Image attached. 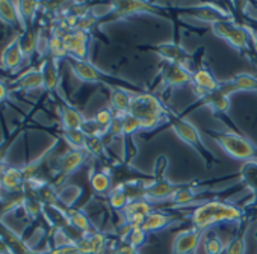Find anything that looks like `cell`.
Instances as JSON below:
<instances>
[{
    "label": "cell",
    "mask_w": 257,
    "mask_h": 254,
    "mask_svg": "<svg viewBox=\"0 0 257 254\" xmlns=\"http://www.w3.org/2000/svg\"><path fill=\"white\" fill-rule=\"evenodd\" d=\"M246 218L248 213L240 206L221 200H206L198 203V206L191 213L192 227L200 230H206L215 224L222 222H234L240 225L246 222Z\"/></svg>",
    "instance_id": "1"
},
{
    "label": "cell",
    "mask_w": 257,
    "mask_h": 254,
    "mask_svg": "<svg viewBox=\"0 0 257 254\" xmlns=\"http://www.w3.org/2000/svg\"><path fill=\"white\" fill-rule=\"evenodd\" d=\"M167 112L168 106L158 95L147 91L134 94L131 110H128V113H132L141 121L143 132L155 131L167 122Z\"/></svg>",
    "instance_id": "2"
},
{
    "label": "cell",
    "mask_w": 257,
    "mask_h": 254,
    "mask_svg": "<svg viewBox=\"0 0 257 254\" xmlns=\"http://www.w3.org/2000/svg\"><path fill=\"white\" fill-rule=\"evenodd\" d=\"M167 122L171 125V129L174 131V134L177 135L179 140H182L185 144H188L191 149L195 150V153L204 161L207 168H212L213 165L219 164V159L207 149V146L204 144V141L200 135V131L189 119H186L183 115H179L171 107H168Z\"/></svg>",
    "instance_id": "3"
},
{
    "label": "cell",
    "mask_w": 257,
    "mask_h": 254,
    "mask_svg": "<svg viewBox=\"0 0 257 254\" xmlns=\"http://www.w3.org/2000/svg\"><path fill=\"white\" fill-rule=\"evenodd\" d=\"M210 31L215 34V37L224 40L228 46H231L242 56H246L251 61L254 56L257 58L254 46H252L251 35H249V32L243 23H239L234 19L224 20V22H218V23L210 25Z\"/></svg>",
    "instance_id": "4"
},
{
    "label": "cell",
    "mask_w": 257,
    "mask_h": 254,
    "mask_svg": "<svg viewBox=\"0 0 257 254\" xmlns=\"http://www.w3.org/2000/svg\"><path fill=\"white\" fill-rule=\"evenodd\" d=\"M67 62L71 68V73L74 77H77L80 82H89V83H101L106 85L107 88H125L128 91H137V92H143V88L127 82L121 77H115L112 74H107L101 70H98L94 64H91L88 59L86 61H79L74 58H67Z\"/></svg>",
    "instance_id": "5"
},
{
    "label": "cell",
    "mask_w": 257,
    "mask_h": 254,
    "mask_svg": "<svg viewBox=\"0 0 257 254\" xmlns=\"http://www.w3.org/2000/svg\"><path fill=\"white\" fill-rule=\"evenodd\" d=\"M207 135L233 159L240 162H257V147L242 134L207 131Z\"/></svg>",
    "instance_id": "6"
},
{
    "label": "cell",
    "mask_w": 257,
    "mask_h": 254,
    "mask_svg": "<svg viewBox=\"0 0 257 254\" xmlns=\"http://www.w3.org/2000/svg\"><path fill=\"white\" fill-rule=\"evenodd\" d=\"M168 159L165 156H159L155 162V170L152 174V179L149 182H144L143 185V197L150 201H167L171 200V197L185 186V183H173L165 179Z\"/></svg>",
    "instance_id": "7"
},
{
    "label": "cell",
    "mask_w": 257,
    "mask_h": 254,
    "mask_svg": "<svg viewBox=\"0 0 257 254\" xmlns=\"http://www.w3.org/2000/svg\"><path fill=\"white\" fill-rule=\"evenodd\" d=\"M164 4L155 2H141V0H134V2H112L110 13L104 17L106 20H121L128 19L140 14H153L159 17H168L164 10Z\"/></svg>",
    "instance_id": "8"
},
{
    "label": "cell",
    "mask_w": 257,
    "mask_h": 254,
    "mask_svg": "<svg viewBox=\"0 0 257 254\" xmlns=\"http://www.w3.org/2000/svg\"><path fill=\"white\" fill-rule=\"evenodd\" d=\"M176 5L182 8L180 14L194 17L200 22L207 23L209 26L218 22L234 19L231 11L224 10L216 4H176Z\"/></svg>",
    "instance_id": "9"
},
{
    "label": "cell",
    "mask_w": 257,
    "mask_h": 254,
    "mask_svg": "<svg viewBox=\"0 0 257 254\" xmlns=\"http://www.w3.org/2000/svg\"><path fill=\"white\" fill-rule=\"evenodd\" d=\"M119 118V138L122 140V150H124V162L128 164L131 159L137 155L135 147V135L138 132H143V125L138 118H135L132 113L124 115H115Z\"/></svg>",
    "instance_id": "10"
},
{
    "label": "cell",
    "mask_w": 257,
    "mask_h": 254,
    "mask_svg": "<svg viewBox=\"0 0 257 254\" xmlns=\"http://www.w3.org/2000/svg\"><path fill=\"white\" fill-rule=\"evenodd\" d=\"M192 74H194V71L186 65L162 62L161 71H159V79H161V83L164 85L165 91H173L176 88L191 85Z\"/></svg>",
    "instance_id": "11"
},
{
    "label": "cell",
    "mask_w": 257,
    "mask_h": 254,
    "mask_svg": "<svg viewBox=\"0 0 257 254\" xmlns=\"http://www.w3.org/2000/svg\"><path fill=\"white\" fill-rule=\"evenodd\" d=\"M197 106H207L212 109L213 115L219 116V119H222L230 129L231 132H236V134H240V131L237 129V125L234 124V121L231 119L230 116V97L227 95H222L221 92L215 91L203 98H198V101L195 104L191 106V109L197 107Z\"/></svg>",
    "instance_id": "12"
},
{
    "label": "cell",
    "mask_w": 257,
    "mask_h": 254,
    "mask_svg": "<svg viewBox=\"0 0 257 254\" xmlns=\"http://www.w3.org/2000/svg\"><path fill=\"white\" fill-rule=\"evenodd\" d=\"M191 85H192L195 94L198 95V98H203V97L218 91L221 80H218L215 77V74L212 73V70L206 64V61H201V62H198L197 70L192 74Z\"/></svg>",
    "instance_id": "13"
},
{
    "label": "cell",
    "mask_w": 257,
    "mask_h": 254,
    "mask_svg": "<svg viewBox=\"0 0 257 254\" xmlns=\"http://www.w3.org/2000/svg\"><path fill=\"white\" fill-rule=\"evenodd\" d=\"M149 50L155 52L159 58H162L164 62H171V64H180V65H186L194 61L197 58V55H191L188 53L180 44L177 43H161V44H155V46H149Z\"/></svg>",
    "instance_id": "14"
},
{
    "label": "cell",
    "mask_w": 257,
    "mask_h": 254,
    "mask_svg": "<svg viewBox=\"0 0 257 254\" xmlns=\"http://www.w3.org/2000/svg\"><path fill=\"white\" fill-rule=\"evenodd\" d=\"M65 50L70 58L86 61L88 55V44H89V34L83 31H71L62 37Z\"/></svg>",
    "instance_id": "15"
},
{
    "label": "cell",
    "mask_w": 257,
    "mask_h": 254,
    "mask_svg": "<svg viewBox=\"0 0 257 254\" xmlns=\"http://www.w3.org/2000/svg\"><path fill=\"white\" fill-rule=\"evenodd\" d=\"M237 91L257 92V77L249 73H239L227 80H222L218 88V92L227 97H230L233 92H237Z\"/></svg>",
    "instance_id": "16"
},
{
    "label": "cell",
    "mask_w": 257,
    "mask_h": 254,
    "mask_svg": "<svg viewBox=\"0 0 257 254\" xmlns=\"http://www.w3.org/2000/svg\"><path fill=\"white\" fill-rule=\"evenodd\" d=\"M204 231L206 230H200V228H195V227L180 231L174 239L173 252L174 254H191L198 246Z\"/></svg>",
    "instance_id": "17"
},
{
    "label": "cell",
    "mask_w": 257,
    "mask_h": 254,
    "mask_svg": "<svg viewBox=\"0 0 257 254\" xmlns=\"http://www.w3.org/2000/svg\"><path fill=\"white\" fill-rule=\"evenodd\" d=\"M89 156L91 155L86 150H70L59 159L56 171L61 174V177H68L73 173H76Z\"/></svg>",
    "instance_id": "18"
},
{
    "label": "cell",
    "mask_w": 257,
    "mask_h": 254,
    "mask_svg": "<svg viewBox=\"0 0 257 254\" xmlns=\"http://www.w3.org/2000/svg\"><path fill=\"white\" fill-rule=\"evenodd\" d=\"M177 221V218L173 213L168 212H162V210H155L150 215L146 216L141 228L149 234V233H155V231H161L164 228H167L168 225L174 224Z\"/></svg>",
    "instance_id": "19"
},
{
    "label": "cell",
    "mask_w": 257,
    "mask_h": 254,
    "mask_svg": "<svg viewBox=\"0 0 257 254\" xmlns=\"http://www.w3.org/2000/svg\"><path fill=\"white\" fill-rule=\"evenodd\" d=\"M109 94H110V109L113 110V113L115 115L128 113L134 98V95L128 92V89L115 86V88H109Z\"/></svg>",
    "instance_id": "20"
},
{
    "label": "cell",
    "mask_w": 257,
    "mask_h": 254,
    "mask_svg": "<svg viewBox=\"0 0 257 254\" xmlns=\"http://www.w3.org/2000/svg\"><path fill=\"white\" fill-rule=\"evenodd\" d=\"M61 118L64 131H82L85 116L70 104H61Z\"/></svg>",
    "instance_id": "21"
},
{
    "label": "cell",
    "mask_w": 257,
    "mask_h": 254,
    "mask_svg": "<svg viewBox=\"0 0 257 254\" xmlns=\"http://www.w3.org/2000/svg\"><path fill=\"white\" fill-rule=\"evenodd\" d=\"M155 210H158L155 207V203L141 197V198H134V200L128 201V204L121 210V213L124 218H127V216H147Z\"/></svg>",
    "instance_id": "22"
},
{
    "label": "cell",
    "mask_w": 257,
    "mask_h": 254,
    "mask_svg": "<svg viewBox=\"0 0 257 254\" xmlns=\"http://www.w3.org/2000/svg\"><path fill=\"white\" fill-rule=\"evenodd\" d=\"M89 183H91L92 191L98 195L109 194V191L113 186L110 176L104 170H95V168L89 170Z\"/></svg>",
    "instance_id": "23"
},
{
    "label": "cell",
    "mask_w": 257,
    "mask_h": 254,
    "mask_svg": "<svg viewBox=\"0 0 257 254\" xmlns=\"http://www.w3.org/2000/svg\"><path fill=\"white\" fill-rule=\"evenodd\" d=\"M128 201H131V198H128L125 185H122V183L113 185L112 189L107 194V203H109L110 209H113L116 212H121L128 204Z\"/></svg>",
    "instance_id": "24"
},
{
    "label": "cell",
    "mask_w": 257,
    "mask_h": 254,
    "mask_svg": "<svg viewBox=\"0 0 257 254\" xmlns=\"http://www.w3.org/2000/svg\"><path fill=\"white\" fill-rule=\"evenodd\" d=\"M67 221L71 227L80 230L82 233H86V231H92L95 230V227L92 225V222L89 221L88 215L83 212V210H70L67 213Z\"/></svg>",
    "instance_id": "25"
},
{
    "label": "cell",
    "mask_w": 257,
    "mask_h": 254,
    "mask_svg": "<svg viewBox=\"0 0 257 254\" xmlns=\"http://www.w3.org/2000/svg\"><path fill=\"white\" fill-rule=\"evenodd\" d=\"M124 233H122V237L121 240L127 242L131 246H134L135 249H138L140 246H143L147 240V233L141 228V225H137V227H124Z\"/></svg>",
    "instance_id": "26"
},
{
    "label": "cell",
    "mask_w": 257,
    "mask_h": 254,
    "mask_svg": "<svg viewBox=\"0 0 257 254\" xmlns=\"http://www.w3.org/2000/svg\"><path fill=\"white\" fill-rule=\"evenodd\" d=\"M43 79H44V88H47V89H58L61 79H59L56 58H53V59L46 62L44 70H43Z\"/></svg>",
    "instance_id": "27"
},
{
    "label": "cell",
    "mask_w": 257,
    "mask_h": 254,
    "mask_svg": "<svg viewBox=\"0 0 257 254\" xmlns=\"http://www.w3.org/2000/svg\"><path fill=\"white\" fill-rule=\"evenodd\" d=\"M246 222L240 224V230L227 245L225 254H245V225H246Z\"/></svg>",
    "instance_id": "28"
},
{
    "label": "cell",
    "mask_w": 257,
    "mask_h": 254,
    "mask_svg": "<svg viewBox=\"0 0 257 254\" xmlns=\"http://www.w3.org/2000/svg\"><path fill=\"white\" fill-rule=\"evenodd\" d=\"M92 119L95 121V124L100 127V129L104 132V137H106V134L109 132L110 125H112V122H113V119H115V113H113V110H112V109L104 107V109L98 110V112L94 115V118H92Z\"/></svg>",
    "instance_id": "29"
},
{
    "label": "cell",
    "mask_w": 257,
    "mask_h": 254,
    "mask_svg": "<svg viewBox=\"0 0 257 254\" xmlns=\"http://www.w3.org/2000/svg\"><path fill=\"white\" fill-rule=\"evenodd\" d=\"M20 47H22V46H20V41L17 40V41H14V43L7 49V52H5V55H4V61H5V65H7V67L13 68V67H16V65L20 64V58H22V49H20Z\"/></svg>",
    "instance_id": "30"
},
{
    "label": "cell",
    "mask_w": 257,
    "mask_h": 254,
    "mask_svg": "<svg viewBox=\"0 0 257 254\" xmlns=\"http://www.w3.org/2000/svg\"><path fill=\"white\" fill-rule=\"evenodd\" d=\"M225 248L227 246L224 245V242L215 233H210L204 240V252L206 254H225Z\"/></svg>",
    "instance_id": "31"
},
{
    "label": "cell",
    "mask_w": 257,
    "mask_h": 254,
    "mask_svg": "<svg viewBox=\"0 0 257 254\" xmlns=\"http://www.w3.org/2000/svg\"><path fill=\"white\" fill-rule=\"evenodd\" d=\"M64 138L65 141L71 146L73 150H86L85 149V140L86 135L83 131H64Z\"/></svg>",
    "instance_id": "32"
},
{
    "label": "cell",
    "mask_w": 257,
    "mask_h": 254,
    "mask_svg": "<svg viewBox=\"0 0 257 254\" xmlns=\"http://www.w3.org/2000/svg\"><path fill=\"white\" fill-rule=\"evenodd\" d=\"M0 19L5 23H14L17 19V11L14 10V4H0Z\"/></svg>",
    "instance_id": "33"
},
{
    "label": "cell",
    "mask_w": 257,
    "mask_h": 254,
    "mask_svg": "<svg viewBox=\"0 0 257 254\" xmlns=\"http://www.w3.org/2000/svg\"><path fill=\"white\" fill-rule=\"evenodd\" d=\"M112 254H138V251L134 246L128 245L127 242L118 240L112 248Z\"/></svg>",
    "instance_id": "34"
},
{
    "label": "cell",
    "mask_w": 257,
    "mask_h": 254,
    "mask_svg": "<svg viewBox=\"0 0 257 254\" xmlns=\"http://www.w3.org/2000/svg\"><path fill=\"white\" fill-rule=\"evenodd\" d=\"M249 35H251V40H252V46H254V50H255V55H257V26H249V25H245Z\"/></svg>",
    "instance_id": "35"
},
{
    "label": "cell",
    "mask_w": 257,
    "mask_h": 254,
    "mask_svg": "<svg viewBox=\"0 0 257 254\" xmlns=\"http://www.w3.org/2000/svg\"><path fill=\"white\" fill-rule=\"evenodd\" d=\"M5 92H7V91H5V86H4L2 83H0V100H2V98L5 97Z\"/></svg>",
    "instance_id": "36"
},
{
    "label": "cell",
    "mask_w": 257,
    "mask_h": 254,
    "mask_svg": "<svg viewBox=\"0 0 257 254\" xmlns=\"http://www.w3.org/2000/svg\"><path fill=\"white\" fill-rule=\"evenodd\" d=\"M255 237H257V233H255Z\"/></svg>",
    "instance_id": "37"
}]
</instances>
